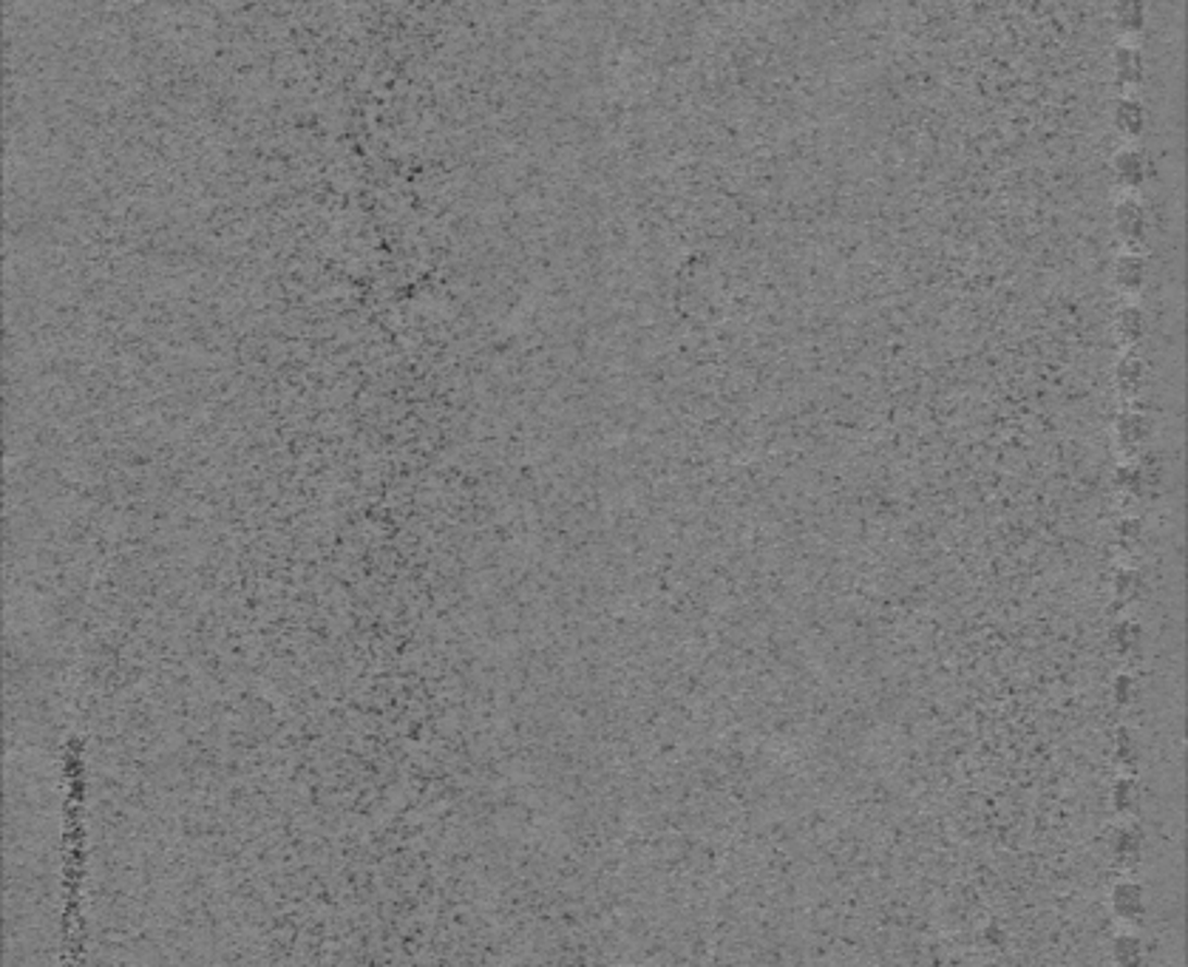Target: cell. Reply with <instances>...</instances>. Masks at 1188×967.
I'll return each mask as SVG.
<instances>
[{
    "label": "cell",
    "mask_w": 1188,
    "mask_h": 967,
    "mask_svg": "<svg viewBox=\"0 0 1188 967\" xmlns=\"http://www.w3.org/2000/svg\"><path fill=\"white\" fill-rule=\"evenodd\" d=\"M1110 26L1115 29L1117 40L1126 44H1140V37L1149 23V9L1146 0H1110Z\"/></svg>",
    "instance_id": "cell-5"
},
{
    "label": "cell",
    "mask_w": 1188,
    "mask_h": 967,
    "mask_svg": "<svg viewBox=\"0 0 1188 967\" xmlns=\"http://www.w3.org/2000/svg\"><path fill=\"white\" fill-rule=\"evenodd\" d=\"M1112 185L1117 194H1140L1149 182V153L1140 148V142H1121L1110 162Z\"/></svg>",
    "instance_id": "cell-2"
},
{
    "label": "cell",
    "mask_w": 1188,
    "mask_h": 967,
    "mask_svg": "<svg viewBox=\"0 0 1188 967\" xmlns=\"http://www.w3.org/2000/svg\"><path fill=\"white\" fill-rule=\"evenodd\" d=\"M1112 233L1117 238L1121 250H1135V253H1149V238H1152V216L1146 208L1140 194H1117L1112 204Z\"/></svg>",
    "instance_id": "cell-1"
},
{
    "label": "cell",
    "mask_w": 1188,
    "mask_h": 967,
    "mask_svg": "<svg viewBox=\"0 0 1188 967\" xmlns=\"http://www.w3.org/2000/svg\"><path fill=\"white\" fill-rule=\"evenodd\" d=\"M1143 361L1135 358V355H1126L1124 361L1117 363V386L1129 395H1138L1140 386H1143Z\"/></svg>",
    "instance_id": "cell-8"
},
{
    "label": "cell",
    "mask_w": 1188,
    "mask_h": 967,
    "mask_svg": "<svg viewBox=\"0 0 1188 967\" xmlns=\"http://www.w3.org/2000/svg\"><path fill=\"white\" fill-rule=\"evenodd\" d=\"M1112 131H1115L1121 142H1140V134H1143L1146 125V109L1138 95H1117L1115 106H1112Z\"/></svg>",
    "instance_id": "cell-6"
},
{
    "label": "cell",
    "mask_w": 1188,
    "mask_h": 967,
    "mask_svg": "<svg viewBox=\"0 0 1188 967\" xmlns=\"http://www.w3.org/2000/svg\"><path fill=\"white\" fill-rule=\"evenodd\" d=\"M1115 908L1121 917H1135V914H1140V910H1143V903H1140L1138 885H1121V889L1115 891Z\"/></svg>",
    "instance_id": "cell-9"
},
{
    "label": "cell",
    "mask_w": 1188,
    "mask_h": 967,
    "mask_svg": "<svg viewBox=\"0 0 1188 967\" xmlns=\"http://www.w3.org/2000/svg\"><path fill=\"white\" fill-rule=\"evenodd\" d=\"M1149 253H1135V250H1121L1112 261V289L1124 301H1138L1149 284Z\"/></svg>",
    "instance_id": "cell-3"
},
{
    "label": "cell",
    "mask_w": 1188,
    "mask_h": 967,
    "mask_svg": "<svg viewBox=\"0 0 1188 967\" xmlns=\"http://www.w3.org/2000/svg\"><path fill=\"white\" fill-rule=\"evenodd\" d=\"M1146 335V312L1140 310L1138 301H1124V307L1115 315V338L1124 349L1138 347Z\"/></svg>",
    "instance_id": "cell-7"
},
{
    "label": "cell",
    "mask_w": 1188,
    "mask_h": 967,
    "mask_svg": "<svg viewBox=\"0 0 1188 967\" xmlns=\"http://www.w3.org/2000/svg\"><path fill=\"white\" fill-rule=\"evenodd\" d=\"M1112 74L1121 95H1138L1143 86V51L1140 44H1126L1117 40L1112 51Z\"/></svg>",
    "instance_id": "cell-4"
}]
</instances>
